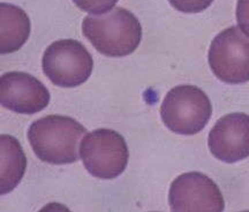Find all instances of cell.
Listing matches in <instances>:
<instances>
[{"instance_id":"5b68a950","label":"cell","mask_w":249,"mask_h":212,"mask_svg":"<svg viewBox=\"0 0 249 212\" xmlns=\"http://www.w3.org/2000/svg\"><path fill=\"white\" fill-rule=\"evenodd\" d=\"M42 68L55 86L75 88L91 75L93 59L82 43L75 39H60L46 48Z\"/></svg>"},{"instance_id":"8fae6325","label":"cell","mask_w":249,"mask_h":212,"mask_svg":"<svg viewBox=\"0 0 249 212\" xmlns=\"http://www.w3.org/2000/svg\"><path fill=\"white\" fill-rule=\"evenodd\" d=\"M1 168H0V193L8 194L20 183L27 167V158L20 142L7 134L0 136Z\"/></svg>"},{"instance_id":"5bb4252c","label":"cell","mask_w":249,"mask_h":212,"mask_svg":"<svg viewBox=\"0 0 249 212\" xmlns=\"http://www.w3.org/2000/svg\"><path fill=\"white\" fill-rule=\"evenodd\" d=\"M236 21L242 33L249 37V0H238Z\"/></svg>"},{"instance_id":"6da1fadb","label":"cell","mask_w":249,"mask_h":212,"mask_svg":"<svg viewBox=\"0 0 249 212\" xmlns=\"http://www.w3.org/2000/svg\"><path fill=\"white\" fill-rule=\"evenodd\" d=\"M87 129L66 115H46L30 124L27 136L33 151L44 163L65 165L79 159V143Z\"/></svg>"},{"instance_id":"7c38bea8","label":"cell","mask_w":249,"mask_h":212,"mask_svg":"<svg viewBox=\"0 0 249 212\" xmlns=\"http://www.w3.org/2000/svg\"><path fill=\"white\" fill-rule=\"evenodd\" d=\"M73 2L87 13L102 15L113 8L118 0H73Z\"/></svg>"},{"instance_id":"30bf717a","label":"cell","mask_w":249,"mask_h":212,"mask_svg":"<svg viewBox=\"0 0 249 212\" xmlns=\"http://www.w3.org/2000/svg\"><path fill=\"white\" fill-rule=\"evenodd\" d=\"M30 18L18 6L0 4V52L7 54L22 48L30 36Z\"/></svg>"},{"instance_id":"ba28073f","label":"cell","mask_w":249,"mask_h":212,"mask_svg":"<svg viewBox=\"0 0 249 212\" xmlns=\"http://www.w3.org/2000/svg\"><path fill=\"white\" fill-rule=\"evenodd\" d=\"M208 145L214 158L227 164L249 157V115L235 112L220 118L210 130Z\"/></svg>"},{"instance_id":"8992f818","label":"cell","mask_w":249,"mask_h":212,"mask_svg":"<svg viewBox=\"0 0 249 212\" xmlns=\"http://www.w3.org/2000/svg\"><path fill=\"white\" fill-rule=\"evenodd\" d=\"M208 60L214 76L222 82H248L249 37L235 26L223 30L211 42Z\"/></svg>"},{"instance_id":"9c48e42d","label":"cell","mask_w":249,"mask_h":212,"mask_svg":"<svg viewBox=\"0 0 249 212\" xmlns=\"http://www.w3.org/2000/svg\"><path fill=\"white\" fill-rule=\"evenodd\" d=\"M0 102L20 114H35L50 103V92L36 77L23 71H8L0 79Z\"/></svg>"},{"instance_id":"9a60e30c","label":"cell","mask_w":249,"mask_h":212,"mask_svg":"<svg viewBox=\"0 0 249 212\" xmlns=\"http://www.w3.org/2000/svg\"><path fill=\"white\" fill-rule=\"evenodd\" d=\"M38 212H71L70 208H67L66 205L57 203V202H52L43 207Z\"/></svg>"},{"instance_id":"e0dca14e","label":"cell","mask_w":249,"mask_h":212,"mask_svg":"<svg viewBox=\"0 0 249 212\" xmlns=\"http://www.w3.org/2000/svg\"><path fill=\"white\" fill-rule=\"evenodd\" d=\"M152 212H156V211H152Z\"/></svg>"},{"instance_id":"7a4b0ae2","label":"cell","mask_w":249,"mask_h":212,"mask_svg":"<svg viewBox=\"0 0 249 212\" xmlns=\"http://www.w3.org/2000/svg\"><path fill=\"white\" fill-rule=\"evenodd\" d=\"M82 33L99 53L113 58L132 54L142 39L138 18L123 7H116L107 14L86 17Z\"/></svg>"},{"instance_id":"277c9868","label":"cell","mask_w":249,"mask_h":212,"mask_svg":"<svg viewBox=\"0 0 249 212\" xmlns=\"http://www.w3.org/2000/svg\"><path fill=\"white\" fill-rule=\"evenodd\" d=\"M80 157L92 177L116 179L128 164V146L124 136L113 129L99 128L88 133L80 145Z\"/></svg>"},{"instance_id":"3957f363","label":"cell","mask_w":249,"mask_h":212,"mask_svg":"<svg viewBox=\"0 0 249 212\" xmlns=\"http://www.w3.org/2000/svg\"><path fill=\"white\" fill-rule=\"evenodd\" d=\"M213 106L208 95L191 84L174 87L166 93L160 106V117L171 132L195 135L209 123Z\"/></svg>"},{"instance_id":"52a82bcc","label":"cell","mask_w":249,"mask_h":212,"mask_svg":"<svg viewBox=\"0 0 249 212\" xmlns=\"http://www.w3.org/2000/svg\"><path fill=\"white\" fill-rule=\"evenodd\" d=\"M172 212H223L225 201L217 183L200 172H188L173 180L169 190Z\"/></svg>"},{"instance_id":"2e32d148","label":"cell","mask_w":249,"mask_h":212,"mask_svg":"<svg viewBox=\"0 0 249 212\" xmlns=\"http://www.w3.org/2000/svg\"><path fill=\"white\" fill-rule=\"evenodd\" d=\"M240 212H249V210L248 211H240Z\"/></svg>"},{"instance_id":"4fadbf2b","label":"cell","mask_w":249,"mask_h":212,"mask_svg":"<svg viewBox=\"0 0 249 212\" xmlns=\"http://www.w3.org/2000/svg\"><path fill=\"white\" fill-rule=\"evenodd\" d=\"M213 0H169L177 11L187 14H195L203 12L213 4Z\"/></svg>"}]
</instances>
